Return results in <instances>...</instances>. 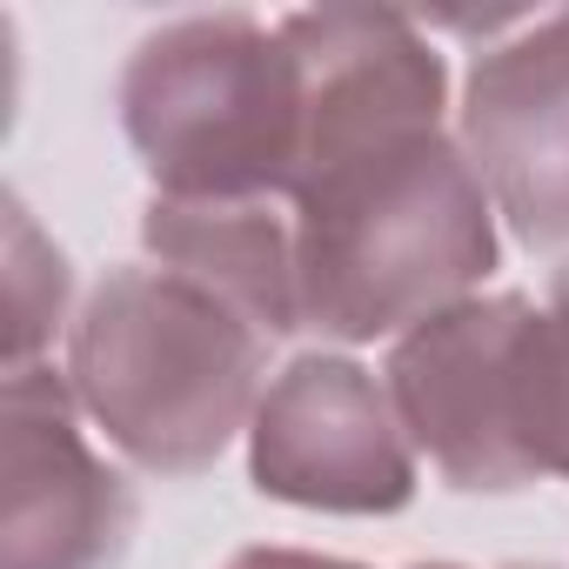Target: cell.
I'll return each mask as SVG.
<instances>
[{"mask_svg": "<svg viewBox=\"0 0 569 569\" xmlns=\"http://www.w3.org/2000/svg\"><path fill=\"white\" fill-rule=\"evenodd\" d=\"M302 336L382 342L482 296L502 261L496 201L449 121L322 141L289 194Z\"/></svg>", "mask_w": 569, "mask_h": 569, "instance_id": "1", "label": "cell"}, {"mask_svg": "<svg viewBox=\"0 0 569 569\" xmlns=\"http://www.w3.org/2000/svg\"><path fill=\"white\" fill-rule=\"evenodd\" d=\"M61 369L108 449L148 476L214 469L274 382L268 336L154 261H121L81 296Z\"/></svg>", "mask_w": 569, "mask_h": 569, "instance_id": "2", "label": "cell"}, {"mask_svg": "<svg viewBox=\"0 0 569 569\" xmlns=\"http://www.w3.org/2000/svg\"><path fill=\"white\" fill-rule=\"evenodd\" d=\"M121 134L154 194L289 201L309 154V68L281 21L221 8L134 41L114 81Z\"/></svg>", "mask_w": 569, "mask_h": 569, "instance_id": "3", "label": "cell"}, {"mask_svg": "<svg viewBox=\"0 0 569 569\" xmlns=\"http://www.w3.org/2000/svg\"><path fill=\"white\" fill-rule=\"evenodd\" d=\"M529 322L536 302L469 296L396 336L382 382L389 402L456 496H516L542 482L529 449Z\"/></svg>", "mask_w": 569, "mask_h": 569, "instance_id": "4", "label": "cell"}, {"mask_svg": "<svg viewBox=\"0 0 569 569\" xmlns=\"http://www.w3.org/2000/svg\"><path fill=\"white\" fill-rule=\"evenodd\" d=\"M416 442L389 382L356 356L309 349L274 369L248 422V482L268 502L322 516H402L416 502Z\"/></svg>", "mask_w": 569, "mask_h": 569, "instance_id": "5", "label": "cell"}, {"mask_svg": "<svg viewBox=\"0 0 569 569\" xmlns=\"http://www.w3.org/2000/svg\"><path fill=\"white\" fill-rule=\"evenodd\" d=\"M68 369L34 362L0 382V569H121L141 496L88 442Z\"/></svg>", "mask_w": 569, "mask_h": 569, "instance_id": "6", "label": "cell"}, {"mask_svg": "<svg viewBox=\"0 0 569 569\" xmlns=\"http://www.w3.org/2000/svg\"><path fill=\"white\" fill-rule=\"evenodd\" d=\"M456 141L496 221H509L529 254H569V8L529 14L476 54Z\"/></svg>", "mask_w": 569, "mask_h": 569, "instance_id": "7", "label": "cell"}, {"mask_svg": "<svg viewBox=\"0 0 569 569\" xmlns=\"http://www.w3.org/2000/svg\"><path fill=\"white\" fill-rule=\"evenodd\" d=\"M141 248L154 268L201 281L241 309L268 342L302 336V274H296V214L289 201H174L148 194Z\"/></svg>", "mask_w": 569, "mask_h": 569, "instance_id": "8", "label": "cell"}, {"mask_svg": "<svg viewBox=\"0 0 569 569\" xmlns=\"http://www.w3.org/2000/svg\"><path fill=\"white\" fill-rule=\"evenodd\" d=\"M68 302H74L68 254L41 234V221L28 214V201L8 194V316H14V329H8V369H34L54 349V336L74 329Z\"/></svg>", "mask_w": 569, "mask_h": 569, "instance_id": "9", "label": "cell"}, {"mask_svg": "<svg viewBox=\"0 0 569 569\" xmlns=\"http://www.w3.org/2000/svg\"><path fill=\"white\" fill-rule=\"evenodd\" d=\"M529 449L542 476H569V254L529 322Z\"/></svg>", "mask_w": 569, "mask_h": 569, "instance_id": "10", "label": "cell"}, {"mask_svg": "<svg viewBox=\"0 0 569 569\" xmlns=\"http://www.w3.org/2000/svg\"><path fill=\"white\" fill-rule=\"evenodd\" d=\"M221 569H369V562H349L329 549H296V542H254V549H234Z\"/></svg>", "mask_w": 569, "mask_h": 569, "instance_id": "11", "label": "cell"}, {"mask_svg": "<svg viewBox=\"0 0 569 569\" xmlns=\"http://www.w3.org/2000/svg\"><path fill=\"white\" fill-rule=\"evenodd\" d=\"M502 569H556V562H502Z\"/></svg>", "mask_w": 569, "mask_h": 569, "instance_id": "12", "label": "cell"}, {"mask_svg": "<svg viewBox=\"0 0 569 569\" xmlns=\"http://www.w3.org/2000/svg\"><path fill=\"white\" fill-rule=\"evenodd\" d=\"M416 569H462V562H416Z\"/></svg>", "mask_w": 569, "mask_h": 569, "instance_id": "13", "label": "cell"}]
</instances>
